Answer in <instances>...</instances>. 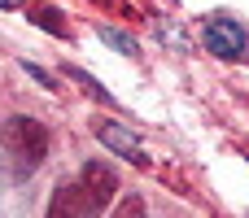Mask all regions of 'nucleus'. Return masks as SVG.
Instances as JSON below:
<instances>
[{"label": "nucleus", "mask_w": 249, "mask_h": 218, "mask_svg": "<svg viewBox=\"0 0 249 218\" xmlns=\"http://www.w3.org/2000/svg\"><path fill=\"white\" fill-rule=\"evenodd\" d=\"M0 149H4V157H9V166H13V175L26 179V175L39 170L44 157H48V127H44L39 118L18 114V118H9L4 131H0Z\"/></svg>", "instance_id": "f257e3e1"}, {"label": "nucleus", "mask_w": 249, "mask_h": 218, "mask_svg": "<svg viewBox=\"0 0 249 218\" xmlns=\"http://www.w3.org/2000/svg\"><path fill=\"white\" fill-rule=\"evenodd\" d=\"M206 48L223 61H245L249 57V31L236 22V17H210L206 31H201Z\"/></svg>", "instance_id": "f03ea898"}, {"label": "nucleus", "mask_w": 249, "mask_h": 218, "mask_svg": "<svg viewBox=\"0 0 249 218\" xmlns=\"http://www.w3.org/2000/svg\"><path fill=\"white\" fill-rule=\"evenodd\" d=\"M44 218H101V205L88 197V188L74 179V184H61L53 197H48V214Z\"/></svg>", "instance_id": "7ed1b4c3"}, {"label": "nucleus", "mask_w": 249, "mask_h": 218, "mask_svg": "<svg viewBox=\"0 0 249 218\" xmlns=\"http://www.w3.org/2000/svg\"><path fill=\"white\" fill-rule=\"evenodd\" d=\"M96 135H101V144H105V149H114L118 157H131L136 166L144 162V153H140V140H136L131 131H123L118 122H96Z\"/></svg>", "instance_id": "20e7f679"}, {"label": "nucleus", "mask_w": 249, "mask_h": 218, "mask_svg": "<svg viewBox=\"0 0 249 218\" xmlns=\"http://www.w3.org/2000/svg\"><path fill=\"white\" fill-rule=\"evenodd\" d=\"M31 22H39V26L48 31V35H61V39L70 35V26H66V17H61V13H57L53 4H44V9H31Z\"/></svg>", "instance_id": "39448f33"}, {"label": "nucleus", "mask_w": 249, "mask_h": 218, "mask_svg": "<svg viewBox=\"0 0 249 218\" xmlns=\"http://www.w3.org/2000/svg\"><path fill=\"white\" fill-rule=\"evenodd\" d=\"M61 74H66V79H74V83H79V87H83V92H92V96H96V101H105V105H114V96H109V92H105V87H101V83H96V79H88V74H83V70H74V66H66V70H61Z\"/></svg>", "instance_id": "423d86ee"}, {"label": "nucleus", "mask_w": 249, "mask_h": 218, "mask_svg": "<svg viewBox=\"0 0 249 218\" xmlns=\"http://www.w3.org/2000/svg\"><path fill=\"white\" fill-rule=\"evenodd\" d=\"M109 218H149V210H144V197H123L118 205H114V214Z\"/></svg>", "instance_id": "0eeeda50"}, {"label": "nucleus", "mask_w": 249, "mask_h": 218, "mask_svg": "<svg viewBox=\"0 0 249 218\" xmlns=\"http://www.w3.org/2000/svg\"><path fill=\"white\" fill-rule=\"evenodd\" d=\"M101 39H109L118 52H131V57H136V39H131L127 31H118V26H101Z\"/></svg>", "instance_id": "6e6552de"}, {"label": "nucleus", "mask_w": 249, "mask_h": 218, "mask_svg": "<svg viewBox=\"0 0 249 218\" xmlns=\"http://www.w3.org/2000/svg\"><path fill=\"white\" fill-rule=\"evenodd\" d=\"M26 74H31V79H39L44 87H57V79H48V70H39V66H26Z\"/></svg>", "instance_id": "1a4fd4ad"}, {"label": "nucleus", "mask_w": 249, "mask_h": 218, "mask_svg": "<svg viewBox=\"0 0 249 218\" xmlns=\"http://www.w3.org/2000/svg\"><path fill=\"white\" fill-rule=\"evenodd\" d=\"M92 4H109V9H118V13H127V9H123V0H92Z\"/></svg>", "instance_id": "9d476101"}, {"label": "nucleus", "mask_w": 249, "mask_h": 218, "mask_svg": "<svg viewBox=\"0 0 249 218\" xmlns=\"http://www.w3.org/2000/svg\"><path fill=\"white\" fill-rule=\"evenodd\" d=\"M18 4H22V0H0V9H18Z\"/></svg>", "instance_id": "9b49d317"}]
</instances>
